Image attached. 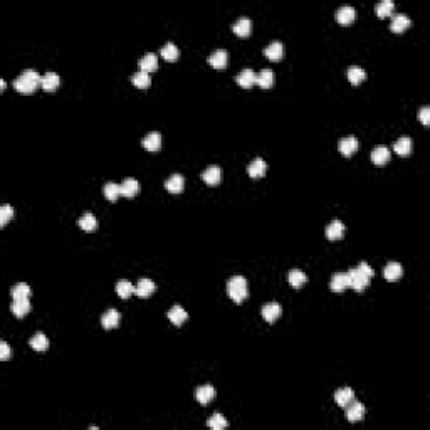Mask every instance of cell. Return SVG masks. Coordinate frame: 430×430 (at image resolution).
Returning <instances> with one entry per match:
<instances>
[{
    "instance_id": "6da1fadb",
    "label": "cell",
    "mask_w": 430,
    "mask_h": 430,
    "mask_svg": "<svg viewBox=\"0 0 430 430\" xmlns=\"http://www.w3.org/2000/svg\"><path fill=\"white\" fill-rule=\"evenodd\" d=\"M373 269L366 264V262H362L353 269H350L348 276H350V288H353L355 291H363L366 289V286L370 284V279L373 277Z\"/></svg>"
},
{
    "instance_id": "7a4b0ae2",
    "label": "cell",
    "mask_w": 430,
    "mask_h": 430,
    "mask_svg": "<svg viewBox=\"0 0 430 430\" xmlns=\"http://www.w3.org/2000/svg\"><path fill=\"white\" fill-rule=\"evenodd\" d=\"M41 79L42 77L34 69H27L14 81V88L22 94H30V92L36 91L37 86H41Z\"/></svg>"
},
{
    "instance_id": "3957f363",
    "label": "cell",
    "mask_w": 430,
    "mask_h": 430,
    "mask_svg": "<svg viewBox=\"0 0 430 430\" xmlns=\"http://www.w3.org/2000/svg\"><path fill=\"white\" fill-rule=\"evenodd\" d=\"M227 291L232 301L235 303H242L247 297V281L242 276H234L228 279Z\"/></svg>"
},
{
    "instance_id": "277c9868",
    "label": "cell",
    "mask_w": 430,
    "mask_h": 430,
    "mask_svg": "<svg viewBox=\"0 0 430 430\" xmlns=\"http://www.w3.org/2000/svg\"><path fill=\"white\" fill-rule=\"evenodd\" d=\"M365 405L362 404V402H351L350 405L346 407V418L350 422H358V420H363V417H365Z\"/></svg>"
},
{
    "instance_id": "5b68a950",
    "label": "cell",
    "mask_w": 430,
    "mask_h": 430,
    "mask_svg": "<svg viewBox=\"0 0 430 430\" xmlns=\"http://www.w3.org/2000/svg\"><path fill=\"white\" fill-rule=\"evenodd\" d=\"M161 141H163L161 135L158 131H152V133H148L143 138V148L146 152H158L161 148Z\"/></svg>"
},
{
    "instance_id": "8992f818",
    "label": "cell",
    "mask_w": 430,
    "mask_h": 430,
    "mask_svg": "<svg viewBox=\"0 0 430 430\" xmlns=\"http://www.w3.org/2000/svg\"><path fill=\"white\" fill-rule=\"evenodd\" d=\"M329 286H331V289L335 293H341L346 288H350V276H348V272H336L331 277Z\"/></svg>"
},
{
    "instance_id": "52a82bcc",
    "label": "cell",
    "mask_w": 430,
    "mask_h": 430,
    "mask_svg": "<svg viewBox=\"0 0 430 430\" xmlns=\"http://www.w3.org/2000/svg\"><path fill=\"white\" fill-rule=\"evenodd\" d=\"M264 56L267 57V59H271V61L282 59V57H284V44H282V42H279V41L271 42V44L264 49Z\"/></svg>"
},
{
    "instance_id": "ba28073f",
    "label": "cell",
    "mask_w": 430,
    "mask_h": 430,
    "mask_svg": "<svg viewBox=\"0 0 430 430\" xmlns=\"http://www.w3.org/2000/svg\"><path fill=\"white\" fill-rule=\"evenodd\" d=\"M135 293H136L138 297L146 299V297H150L155 293V282L152 279H139L136 288H135Z\"/></svg>"
},
{
    "instance_id": "9c48e42d",
    "label": "cell",
    "mask_w": 430,
    "mask_h": 430,
    "mask_svg": "<svg viewBox=\"0 0 430 430\" xmlns=\"http://www.w3.org/2000/svg\"><path fill=\"white\" fill-rule=\"evenodd\" d=\"M358 145H360V143H358V139H356L355 136H348V138L339 139L338 150H339V153L344 155V157H351V155L358 150Z\"/></svg>"
},
{
    "instance_id": "30bf717a",
    "label": "cell",
    "mask_w": 430,
    "mask_h": 430,
    "mask_svg": "<svg viewBox=\"0 0 430 430\" xmlns=\"http://www.w3.org/2000/svg\"><path fill=\"white\" fill-rule=\"evenodd\" d=\"M371 161L378 166H383L390 161V150L385 145H378L377 148L371 152Z\"/></svg>"
},
{
    "instance_id": "8fae6325",
    "label": "cell",
    "mask_w": 430,
    "mask_h": 430,
    "mask_svg": "<svg viewBox=\"0 0 430 430\" xmlns=\"http://www.w3.org/2000/svg\"><path fill=\"white\" fill-rule=\"evenodd\" d=\"M228 63V54L224 49H219V51H214L208 56V64L215 69H224Z\"/></svg>"
},
{
    "instance_id": "7c38bea8",
    "label": "cell",
    "mask_w": 430,
    "mask_h": 430,
    "mask_svg": "<svg viewBox=\"0 0 430 430\" xmlns=\"http://www.w3.org/2000/svg\"><path fill=\"white\" fill-rule=\"evenodd\" d=\"M195 397H197V400H199V404L207 405L215 398V388L212 385L199 386V388H197V392H195Z\"/></svg>"
},
{
    "instance_id": "4fadbf2b",
    "label": "cell",
    "mask_w": 430,
    "mask_h": 430,
    "mask_svg": "<svg viewBox=\"0 0 430 430\" xmlns=\"http://www.w3.org/2000/svg\"><path fill=\"white\" fill-rule=\"evenodd\" d=\"M335 400H336V404H338L339 407L346 408V407L355 400V392L350 388V386H344V388H339L338 392H336V395H335Z\"/></svg>"
},
{
    "instance_id": "5bb4252c",
    "label": "cell",
    "mask_w": 430,
    "mask_h": 430,
    "mask_svg": "<svg viewBox=\"0 0 430 430\" xmlns=\"http://www.w3.org/2000/svg\"><path fill=\"white\" fill-rule=\"evenodd\" d=\"M187 317H188V315H187V311H185L183 308H181V306H172V308H170V311H168V319L172 321L173 324H175V326H181V324L185 323V321H187Z\"/></svg>"
},
{
    "instance_id": "9a60e30c",
    "label": "cell",
    "mask_w": 430,
    "mask_h": 430,
    "mask_svg": "<svg viewBox=\"0 0 430 430\" xmlns=\"http://www.w3.org/2000/svg\"><path fill=\"white\" fill-rule=\"evenodd\" d=\"M266 170H267V165L262 158H255V160L250 161V165L247 166V173H249V177H252V178L264 177Z\"/></svg>"
},
{
    "instance_id": "2e32d148",
    "label": "cell",
    "mask_w": 430,
    "mask_h": 430,
    "mask_svg": "<svg viewBox=\"0 0 430 430\" xmlns=\"http://www.w3.org/2000/svg\"><path fill=\"white\" fill-rule=\"evenodd\" d=\"M202 178L207 185H217L220 181V178H222V170H220V166L212 165L202 173Z\"/></svg>"
},
{
    "instance_id": "e0dca14e",
    "label": "cell",
    "mask_w": 430,
    "mask_h": 430,
    "mask_svg": "<svg viewBox=\"0 0 430 430\" xmlns=\"http://www.w3.org/2000/svg\"><path fill=\"white\" fill-rule=\"evenodd\" d=\"M10 311L14 313V316L24 317L25 315H29V311H30V301L29 299H12Z\"/></svg>"
},
{
    "instance_id": "ac0fdd59",
    "label": "cell",
    "mask_w": 430,
    "mask_h": 430,
    "mask_svg": "<svg viewBox=\"0 0 430 430\" xmlns=\"http://www.w3.org/2000/svg\"><path fill=\"white\" fill-rule=\"evenodd\" d=\"M138 66H139V69H141V71H145V72H153V71H157V68H158V57H157V54H146V56H143L141 59H139V63H138Z\"/></svg>"
},
{
    "instance_id": "d6986e66",
    "label": "cell",
    "mask_w": 430,
    "mask_h": 430,
    "mask_svg": "<svg viewBox=\"0 0 430 430\" xmlns=\"http://www.w3.org/2000/svg\"><path fill=\"white\" fill-rule=\"evenodd\" d=\"M343 234H344V226L341 220H333L326 227V237L329 241H338V239L343 237Z\"/></svg>"
},
{
    "instance_id": "ffe728a7",
    "label": "cell",
    "mask_w": 430,
    "mask_h": 430,
    "mask_svg": "<svg viewBox=\"0 0 430 430\" xmlns=\"http://www.w3.org/2000/svg\"><path fill=\"white\" fill-rule=\"evenodd\" d=\"M279 316H281V306L277 303H269L262 306V317L267 323H274Z\"/></svg>"
},
{
    "instance_id": "44dd1931",
    "label": "cell",
    "mask_w": 430,
    "mask_h": 430,
    "mask_svg": "<svg viewBox=\"0 0 430 430\" xmlns=\"http://www.w3.org/2000/svg\"><path fill=\"white\" fill-rule=\"evenodd\" d=\"M355 17H356V10L351 5L339 7L338 12H336V21H338L339 24H350V22L355 21Z\"/></svg>"
},
{
    "instance_id": "7402d4cb",
    "label": "cell",
    "mask_w": 430,
    "mask_h": 430,
    "mask_svg": "<svg viewBox=\"0 0 430 430\" xmlns=\"http://www.w3.org/2000/svg\"><path fill=\"white\" fill-rule=\"evenodd\" d=\"M183 187H185V180L181 175H178V173H175V175H172L168 178V180L165 181V188L168 190L170 193H180L183 192Z\"/></svg>"
},
{
    "instance_id": "603a6c76",
    "label": "cell",
    "mask_w": 430,
    "mask_h": 430,
    "mask_svg": "<svg viewBox=\"0 0 430 430\" xmlns=\"http://www.w3.org/2000/svg\"><path fill=\"white\" fill-rule=\"evenodd\" d=\"M232 30H234L237 36L247 37L250 34V30H252V22H250V19H247V17H241L234 25H232Z\"/></svg>"
},
{
    "instance_id": "cb8c5ba5",
    "label": "cell",
    "mask_w": 430,
    "mask_h": 430,
    "mask_svg": "<svg viewBox=\"0 0 430 430\" xmlns=\"http://www.w3.org/2000/svg\"><path fill=\"white\" fill-rule=\"evenodd\" d=\"M59 83H61V79H59V76H57L56 72H47V74L42 76L41 88L44 89V91H47V92H52L54 89H57Z\"/></svg>"
},
{
    "instance_id": "d4e9b609",
    "label": "cell",
    "mask_w": 430,
    "mask_h": 430,
    "mask_svg": "<svg viewBox=\"0 0 430 430\" xmlns=\"http://www.w3.org/2000/svg\"><path fill=\"white\" fill-rule=\"evenodd\" d=\"M235 81H237V84L241 88H252L255 84V72L252 69H244L242 72L237 74Z\"/></svg>"
},
{
    "instance_id": "484cf974",
    "label": "cell",
    "mask_w": 430,
    "mask_h": 430,
    "mask_svg": "<svg viewBox=\"0 0 430 430\" xmlns=\"http://www.w3.org/2000/svg\"><path fill=\"white\" fill-rule=\"evenodd\" d=\"M138 192H139V183H138V180H135V178H126V180L121 183V195L123 197L131 199V197L138 195Z\"/></svg>"
},
{
    "instance_id": "4316f807",
    "label": "cell",
    "mask_w": 430,
    "mask_h": 430,
    "mask_svg": "<svg viewBox=\"0 0 430 430\" xmlns=\"http://www.w3.org/2000/svg\"><path fill=\"white\" fill-rule=\"evenodd\" d=\"M402 274H404V269L398 262H388L383 269V276L388 281H397V279L402 277Z\"/></svg>"
},
{
    "instance_id": "83f0119b",
    "label": "cell",
    "mask_w": 430,
    "mask_h": 430,
    "mask_svg": "<svg viewBox=\"0 0 430 430\" xmlns=\"http://www.w3.org/2000/svg\"><path fill=\"white\" fill-rule=\"evenodd\" d=\"M408 27H410V19L407 17L405 14L393 15L392 24H390V29H392L393 32H404V30H407Z\"/></svg>"
},
{
    "instance_id": "f1b7e54d",
    "label": "cell",
    "mask_w": 430,
    "mask_h": 430,
    "mask_svg": "<svg viewBox=\"0 0 430 430\" xmlns=\"http://www.w3.org/2000/svg\"><path fill=\"white\" fill-rule=\"evenodd\" d=\"M255 84H259L264 89H269L274 84V72L271 69H262L259 74H255Z\"/></svg>"
},
{
    "instance_id": "f546056e",
    "label": "cell",
    "mask_w": 430,
    "mask_h": 430,
    "mask_svg": "<svg viewBox=\"0 0 430 430\" xmlns=\"http://www.w3.org/2000/svg\"><path fill=\"white\" fill-rule=\"evenodd\" d=\"M393 150L400 155V157H407V155H410V152H412V139L408 136L398 138L393 145Z\"/></svg>"
},
{
    "instance_id": "4dcf8cb0",
    "label": "cell",
    "mask_w": 430,
    "mask_h": 430,
    "mask_svg": "<svg viewBox=\"0 0 430 430\" xmlns=\"http://www.w3.org/2000/svg\"><path fill=\"white\" fill-rule=\"evenodd\" d=\"M119 323V313L116 311V309H110V311H106L101 317V324L103 328L106 329H113L118 326Z\"/></svg>"
},
{
    "instance_id": "1f68e13d",
    "label": "cell",
    "mask_w": 430,
    "mask_h": 430,
    "mask_svg": "<svg viewBox=\"0 0 430 430\" xmlns=\"http://www.w3.org/2000/svg\"><path fill=\"white\" fill-rule=\"evenodd\" d=\"M131 83H133V86L145 89V88H150V86H152V77H150L148 72H145V71H138V72H135V74L131 76Z\"/></svg>"
},
{
    "instance_id": "d6a6232c",
    "label": "cell",
    "mask_w": 430,
    "mask_h": 430,
    "mask_svg": "<svg viewBox=\"0 0 430 430\" xmlns=\"http://www.w3.org/2000/svg\"><path fill=\"white\" fill-rule=\"evenodd\" d=\"M30 348L36 351H45L49 348V339L45 335H42V333H37V335H34L32 338H30Z\"/></svg>"
},
{
    "instance_id": "836d02e7",
    "label": "cell",
    "mask_w": 430,
    "mask_h": 430,
    "mask_svg": "<svg viewBox=\"0 0 430 430\" xmlns=\"http://www.w3.org/2000/svg\"><path fill=\"white\" fill-rule=\"evenodd\" d=\"M103 192H104V197H106L110 202H116L118 197L121 195V185L114 183V181H108V183L104 185Z\"/></svg>"
},
{
    "instance_id": "e575fe53",
    "label": "cell",
    "mask_w": 430,
    "mask_h": 430,
    "mask_svg": "<svg viewBox=\"0 0 430 430\" xmlns=\"http://www.w3.org/2000/svg\"><path fill=\"white\" fill-rule=\"evenodd\" d=\"M116 293H118V296L121 297V299H128V297L135 293V288L130 281H126V279H119L118 284H116Z\"/></svg>"
},
{
    "instance_id": "d590c367",
    "label": "cell",
    "mask_w": 430,
    "mask_h": 430,
    "mask_svg": "<svg viewBox=\"0 0 430 430\" xmlns=\"http://www.w3.org/2000/svg\"><path fill=\"white\" fill-rule=\"evenodd\" d=\"M160 54H161V57H163L165 61H170V63H172V61H177L178 59V56H180V51H178V47H177L175 44H173V42H166L163 47H161Z\"/></svg>"
},
{
    "instance_id": "8d00e7d4",
    "label": "cell",
    "mask_w": 430,
    "mask_h": 430,
    "mask_svg": "<svg viewBox=\"0 0 430 430\" xmlns=\"http://www.w3.org/2000/svg\"><path fill=\"white\" fill-rule=\"evenodd\" d=\"M77 224H79V227L86 232H94L96 228H98V219H96L92 214H84Z\"/></svg>"
},
{
    "instance_id": "74e56055",
    "label": "cell",
    "mask_w": 430,
    "mask_h": 430,
    "mask_svg": "<svg viewBox=\"0 0 430 430\" xmlns=\"http://www.w3.org/2000/svg\"><path fill=\"white\" fill-rule=\"evenodd\" d=\"M365 77H366V72H365V69L363 68H358V66H353V68H350L348 69V79H350V83L351 84H360V83H363V81H365Z\"/></svg>"
},
{
    "instance_id": "f35d334b",
    "label": "cell",
    "mask_w": 430,
    "mask_h": 430,
    "mask_svg": "<svg viewBox=\"0 0 430 430\" xmlns=\"http://www.w3.org/2000/svg\"><path fill=\"white\" fill-rule=\"evenodd\" d=\"M10 296H12V299H29L30 288L27 284H24V282H21V284L14 286V288L10 289Z\"/></svg>"
},
{
    "instance_id": "ab89813d",
    "label": "cell",
    "mask_w": 430,
    "mask_h": 430,
    "mask_svg": "<svg viewBox=\"0 0 430 430\" xmlns=\"http://www.w3.org/2000/svg\"><path fill=\"white\" fill-rule=\"evenodd\" d=\"M306 282V274L303 272V271L299 269H293L291 272H289V284L293 286V288H303Z\"/></svg>"
},
{
    "instance_id": "60d3db41",
    "label": "cell",
    "mask_w": 430,
    "mask_h": 430,
    "mask_svg": "<svg viewBox=\"0 0 430 430\" xmlns=\"http://www.w3.org/2000/svg\"><path fill=\"white\" fill-rule=\"evenodd\" d=\"M207 425L214 430H224L228 425V422L226 420V417H224L222 413H214V415L208 418Z\"/></svg>"
},
{
    "instance_id": "b9f144b4",
    "label": "cell",
    "mask_w": 430,
    "mask_h": 430,
    "mask_svg": "<svg viewBox=\"0 0 430 430\" xmlns=\"http://www.w3.org/2000/svg\"><path fill=\"white\" fill-rule=\"evenodd\" d=\"M393 9H395V3L392 2V0H382L375 10H377L378 17L383 19V17H388V15L393 12Z\"/></svg>"
},
{
    "instance_id": "7bdbcfd3",
    "label": "cell",
    "mask_w": 430,
    "mask_h": 430,
    "mask_svg": "<svg viewBox=\"0 0 430 430\" xmlns=\"http://www.w3.org/2000/svg\"><path fill=\"white\" fill-rule=\"evenodd\" d=\"M14 215H15V212L10 205H7V204L2 205V207H0V226L3 227L10 219H14Z\"/></svg>"
},
{
    "instance_id": "ee69618b",
    "label": "cell",
    "mask_w": 430,
    "mask_h": 430,
    "mask_svg": "<svg viewBox=\"0 0 430 430\" xmlns=\"http://www.w3.org/2000/svg\"><path fill=\"white\" fill-rule=\"evenodd\" d=\"M10 358V346L7 344V341H0V360H9Z\"/></svg>"
},
{
    "instance_id": "f6af8a7d",
    "label": "cell",
    "mask_w": 430,
    "mask_h": 430,
    "mask_svg": "<svg viewBox=\"0 0 430 430\" xmlns=\"http://www.w3.org/2000/svg\"><path fill=\"white\" fill-rule=\"evenodd\" d=\"M418 116H420L422 125L427 126L429 123H430V108H429V106H424V108H422V110H420V113H418Z\"/></svg>"
},
{
    "instance_id": "bcb514c9",
    "label": "cell",
    "mask_w": 430,
    "mask_h": 430,
    "mask_svg": "<svg viewBox=\"0 0 430 430\" xmlns=\"http://www.w3.org/2000/svg\"><path fill=\"white\" fill-rule=\"evenodd\" d=\"M0 89H5V81H0Z\"/></svg>"
}]
</instances>
